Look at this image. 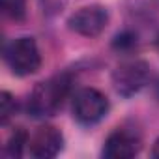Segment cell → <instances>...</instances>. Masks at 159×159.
<instances>
[{
  "instance_id": "obj_1",
  "label": "cell",
  "mask_w": 159,
  "mask_h": 159,
  "mask_svg": "<svg viewBox=\"0 0 159 159\" xmlns=\"http://www.w3.org/2000/svg\"><path fill=\"white\" fill-rule=\"evenodd\" d=\"M73 77L71 73H58L45 81L38 83L28 96L26 112L32 118H49L54 116L66 103L71 94Z\"/></svg>"
},
{
  "instance_id": "obj_8",
  "label": "cell",
  "mask_w": 159,
  "mask_h": 159,
  "mask_svg": "<svg viewBox=\"0 0 159 159\" xmlns=\"http://www.w3.org/2000/svg\"><path fill=\"white\" fill-rule=\"evenodd\" d=\"M28 133L23 127H15V131L10 135L6 146H4V153L11 159H19L23 157L25 150H28Z\"/></svg>"
},
{
  "instance_id": "obj_3",
  "label": "cell",
  "mask_w": 159,
  "mask_h": 159,
  "mask_svg": "<svg viewBox=\"0 0 159 159\" xmlns=\"http://www.w3.org/2000/svg\"><path fill=\"white\" fill-rule=\"evenodd\" d=\"M109 109H111L109 98L101 90L92 88V86L77 90L71 101L73 118L84 127H92L99 124L109 114Z\"/></svg>"
},
{
  "instance_id": "obj_13",
  "label": "cell",
  "mask_w": 159,
  "mask_h": 159,
  "mask_svg": "<svg viewBox=\"0 0 159 159\" xmlns=\"http://www.w3.org/2000/svg\"><path fill=\"white\" fill-rule=\"evenodd\" d=\"M155 49H157V51H159V34H157V36H155Z\"/></svg>"
},
{
  "instance_id": "obj_12",
  "label": "cell",
  "mask_w": 159,
  "mask_h": 159,
  "mask_svg": "<svg viewBox=\"0 0 159 159\" xmlns=\"http://www.w3.org/2000/svg\"><path fill=\"white\" fill-rule=\"evenodd\" d=\"M152 157L159 159V137H157V140L153 142V148H152Z\"/></svg>"
},
{
  "instance_id": "obj_6",
  "label": "cell",
  "mask_w": 159,
  "mask_h": 159,
  "mask_svg": "<svg viewBox=\"0 0 159 159\" xmlns=\"http://www.w3.org/2000/svg\"><path fill=\"white\" fill-rule=\"evenodd\" d=\"M142 148V137L133 127H116L103 142L107 159H131Z\"/></svg>"
},
{
  "instance_id": "obj_7",
  "label": "cell",
  "mask_w": 159,
  "mask_h": 159,
  "mask_svg": "<svg viewBox=\"0 0 159 159\" xmlns=\"http://www.w3.org/2000/svg\"><path fill=\"white\" fill-rule=\"evenodd\" d=\"M64 150V135L58 127L43 124L36 127L28 137V153L36 159L56 157Z\"/></svg>"
},
{
  "instance_id": "obj_4",
  "label": "cell",
  "mask_w": 159,
  "mask_h": 159,
  "mask_svg": "<svg viewBox=\"0 0 159 159\" xmlns=\"http://www.w3.org/2000/svg\"><path fill=\"white\" fill-rule=\"evenodd\" d=\"M150 81V66L144 60H125L112 71V86L122 98L139 94Z\"/></svg>"
},
{
  "instance_id": "obj_5",
  "label": "cell",
  "mask_w": 159,
  "mask_h": 159,
  "mask_svg": "<svg viewBox=\"0 0 159 159\" xmlns=\"http://www.w3.org/2000/svg\"><path fill=\"white\" fill-rule=\"evenodd\" d=\"M109 25V10L99 4L79 8L67 19V28L84 38H98Z\"/></svg>"
},
{
  "instance_id": "obj_10",
  "label": "cell",
  "mask_w": 159,
  "mask_h": 159,
  "mask_svg": "<svg viewBox=\"0 0 159 159\" xmlns=\"http://www.w3.org/2000/svg\"><path fill=\"white\" fill-rule=\"evenodd\" d=\"M139 45V36L133 30H122L112 39V49L118 52H129Z\"/></svg>"
},
{
  "instance_id": "obj_11",
  "label": "cell",
  "mask_w": 159,
  "mask_h": 159,
  "mask_svg": "<svg viewBox=\"0 0 159 159\" xmlns=\"http://www.w3.org/2000/svg\"><path fill=\"white\" fill-rule=\"evenodd\" d=\"M15 114H17V101L10 92L4 90L0 94V124L8 125Z\"/></svg>"
},
{
  "instance_id": "obj_2",
  "label": "cell",
  "mask_w": 159,
  "mask_h": 159,
  "mask_svg": "<svg viewBox=\"0 0 159 159\" xmlns=\"http://www.w3.org/2000/svg\"><path fill=\"white\" fill-rule=\"evenodd\" d=\"M4 62L17 77H28L38 73L41 67V52L38 41L32 36L13 38L4 47Z\"/></svg>"
},
{
  "instance_id": "obj_9",
  "label": "cell",
  "mask_w": 159,
  "mask_h": 159,
  "mask_svg": "<svg viewBox=\"0 0 159 159\" xmlns=\"http://www.w3.org/2000/svg\"><path fill=\"white\" fill-rule=\"evenodd\" d=\"M26 11V0H2V13L13 23H23Z\"/></svg>"
}]
</instances>
